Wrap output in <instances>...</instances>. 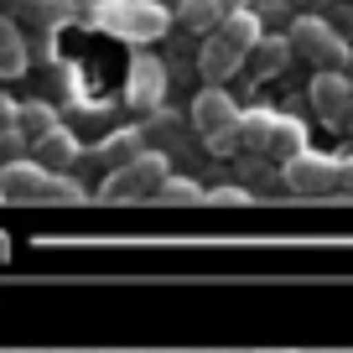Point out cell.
<instances>
[{
    "label": "cell",
    "instance_id": "6da1fadb",
    "mask_svg": "<svg viewBox=\"0 0 353 353\" xmlns=\"http://www.w3.org/2000/svg\"><path fill=\"white\" fill-rule=\"evenodd\" d=\"M78 16H83V26H94L104 37H120L130 47L161 42L172 32V11L161 0H88V6H78Z\"/></svg>",
    "mask_w": 353,
    "mask_h": 353
},
{
    "label": "cell",
    "instance_id": "7a4b0ae2",
    "mask_svg": "<svg viewBox=\"0 0 353 353\" xmlns=\"http://www.w3.org/2000/svg\"><path fill=\"white\" fill-rule=\"evenodd\" d=\"M0 192L6 203H83L88 192L78 188L68 172H47L42 161H0Z\"/></svg>",
    "mask_w": 353,
    "mask_h": 353
},
{
    "label": "cell",
    "instance_id": "3957f363",
    "mask_svg": "<svg viewBox=\"0 0 353 353\" xmlns=\"http://www.w3.org/2000/svg\"><path fill=\"white\" fill-rule=\"evenodd\" d=\"M166 176H172L166 151H141L135 161L114 166V172L104 176L99 198H104V203H145V198H156V188H161Z\"/></svg>",
    "mask_w": 353,
    "mask_h": 353
},
{
    "label": "cell",
    "instance_id": "277c9868",
    "mask_svg": "<svg viewBox=\"0 0 353 353\" xmlns=\"http://www.w3.org/2000/svg\"><path fill=\"white\" fill-rule=\"evenodd\" d=\"M286 42H291V52H296L301 63L332 68V73H343V63H348V42H343L322 16H296V21L286 26Z\"/></svg>",
    "mask_w": 353,
    "mask_h": 353
},
{
    "label": "cell",
    "instance_id": "5b68a950",
    "mask_svg": "<svg viewBox=\"0 0 353 353\" xmlns=\"http://www.w3.org/2000/svg\"><path fill=\"white\" fill-rule=\"evenodd\" d=\"M188 120H192V130H198L203 141L223 156L234 125H239V99H234L223 83H208V88H198V99H192V114H188Z\"/></svg>",
    "mask_w": 353,
    "mask_h": 353
},
{
    "label": "cell",
    "instance_id": "8992f818",
    "mask_svg": "<svg viewBox=\"0 0 353 353\" xmlns=\"http://www.w3.org/2000/svg\"><path fill=\"white\" fill-rule=\"evenodd\" d=\"M307 99H312V110H317V120L327 125V130H348V125H353V78L348 73L317 68Z\"/></svg>",
    "mask_w": 353,
    "mask_h": 353
},
{
    "label": "cell",
    "instance_id": "52a82bcc",
    "mask_svg": "<svg viewBox=\"0 0 353 353\" xmlns=\"http://www.w3.org/2000/svg\"><path fill=\"white\" fill-rule=\"evenodd\" d=\"M338 156H327V151H301V156H291L286 166H281V182H286L291 192H301V198H317V192H338Z\"/></svg>",
    "mask_w": 353,
    "mask_h": 353
},
{
    "label": "cell",
    "instance_id": "ba28073f",
    "mask_svg": "<svg viewBox=\"0 0 353 353\" xmlns=\"http://www.w3.org/2000/svg\"><path fill=\"white\" fill-rule=\"evenodd\" d=\"M161 99H166V68L156 63L151 52H135L130 73H125V104L151 114V110H161Z\"/></svg>",
    "mask_w": 353,
    "mask_h": 353
},
{
    "label": "cell",
    "instance_id": "9c48e42d",
    "mask_svg": "<svg viewBox=\"0 0 353 353\" xmlns=\"http://www.w3.org/2000/svg\"><path fill=\"white\" fill-rule=\"evenodd\" d=\"M291 42L281 32H265L260 42L250 47V52H244V78H250V83H265V78H276V73H286L291 68Z\"/></svg>",
    "mask_w": 353,
    "mask_h": 353
},
{
    "label": "cell",
    "instance_id": "30bf717a",
    "mask_svg": "<svg viewBox=\"0 0 353 353\" xmlns=\"http://www.w3.org/2000/svg\"><path fill=\"white\" fill-rule=\"evenodd\" d=\"M270 130H276V110H244L239 125H234V135H229V145H223V156H234V151L265 156V145H270Z\"/></svg>",
    "mask_w": 353,
    "mask_h": 353
},
{
    "label": "cell",
    "instance_id": "8fae6325",
    "mask_svg": "<svg viewBox=\"0 0 353 353\" xmlns=\"http://www.w3.org/2000/svg\"><path fill=\"white\" fill-rule=\"evenodd\" d=\"M239 68H244V57L234 52V47L223 42L219 32H208V37L198 42V73L208 78V83H223V78H234Z\"/></svg>",
    "mask_w": 353,
    "mask_h": 353
},
{
    "label": "cell",
    "instance_id": "7c38bea8",
    "mask_svg": "<svg viewBox=\"0 0 353 353\" xmlns=\"http://www.w3.org/2000/svg\"><path fill=\"white\" fill-rule=\"evenodd\" d=\"M16 16H21V21H32L37 37H52L57 26L78 21V0H21V6H16Z\"/></svg>",
    "mask_w": 353,
    "mask_h": 353
},
{
    "label": "cell",
    "instance_id": "4fadbf2b",
    "mask_svg": "<svg viewBox=\"0 0 353 353\" xmlns=\"http://www.w3.org/2000/svg\"><path fill=\"white\" fill-rule=\"evenodd\" d=\"M32 68V47H26L21 26L0 11V78H21Z\"/></svg>",
    "mask_w": 353,
    "mask_h": 353
},
{
    "label": "cell",
    "instance_id": "5bb4252c",
    "mask_svg": "<svg viewBox=\"0 0 353 353\" xmlns=\"http://www.w3.org/2000/svg\"><path fill=\"white\" fill-rule=\"evenodd\" d=\"M219 37L244 57V52H250V47L265 37V21H260V11H254V6H250V11H229V16L219 21Z\"/></svg>",
    "mask_w": 353,
    "mask_h": 353
},
{
    "label": "cell",
    "instance_id": "9a60e30c",
    "mask_svg": "<svg viewBox=\"0 0 353 353\" xmlns=\"http://www.w3.org/2000/svg\"><path fill=\"white\" fill-rule=\"evenodd\" d=\"M307 151V125L301 120H291V114H276V130H270V145H265V156L276 166H286L291 156H301Z\"/></svg>",
    "mask_w": 353,
    "mask_h": 353
},
{
    "label": "cell",
    "instance_id": "2e32d148",
    "mask_svg": "<svg viewBox=\"0 0 353 353\" xmlns=\"http://www.w3.org/2000/svg\"><path fill=\"white\" fill-rule=\"evenodd\" d=\"M57 130V110L47 99H26L21 110H16V135H21L26 145H37V141H47V135Z\"/></svg>",
    "mask_w": 353,
    "mask_h": 353
},
{
    "label": "cell",
    "instance_id": "e0dca14e",
    "mask_svg": "<svg viewBox=\"0 0 353 353\" xmlns=\"http://www.w3.org/2000/svg\"><path fill=\"white\" fill-rule=\"evenodd\" d=\"M223 16H229V11H223V0H176V16H172V21H182L188 32L208 37V32H219Z\"/></svg>",
    "mask_w": 353,
    "mask_h": 353
},
{
    "label": "cell",
    "instance_id": "ac0fdd59",
    "mask_svg": "<svg viewBox=\"0 0 353 353\" xmlns=\"http://www.w3.org/2000/svg\"><path fill=\"white\" fill-rule=\"evenodd\" d=\"M78 156H83V145H78L73 130H63V125H57L47 141H37V161H42L47 172H63V166H73Z\"/></svg>",
    "mask_w": 353,
    "mask_h": 353
},
{
    "label": "cell",
    "instance_id": "d6986e66",
    "mask_svg": "<svg viewBox=\"0 0 353 353\" xmlns=\"http://www.w3.org/2000/svg\"><path fill=\"white\" fill-rule=\"evenodd\" d=\"M145 151V135L141 130H114V135H104L99 141V161H114V166H125V161H135V156Z\"/></svg>",
    "mask_w": 353,
    "mask_h": 353
},
{
    "label": "cell",
    "instance_id": "ffe728a7",
    "mask_svg": "<svg viewBox=\"0 0 353 353\" xmlns=\"http://www.w3.org/2000/svg\"><path fill=\"white\" fill-rule=\"evenodd\" d=\"M156 203H166V208H198L203 203V188L192 182V176H166L161 188H156Z\"/></svg>",
    "mask_w": 353,
    "mask_h": 353
},
{
    "label": "cell",
    "instance_id": "44dd1931",
    "mask_svg": "<svg viewBox=\"0 0 353 353\" xmlns=\"http://www.w3.org/2000/svg\"><path fill=\"white\" fill-rule=\"evenodd\" d=\"M203 203H208V208H244V203H250V188H244V182H229V188H203Z\"/></svg>",
    "mask_w": 353,
    "mask_h": 353
},
{
    "label": "cell",
    "instance_id": "7402d4cb",
    "mask_svg": "<svg viewBox=\"0 0 353 353\" xmlns=\"http://www.w3.org/2000/svg\"><path fill=\"white\" fill-rule=\"evenodd\" d=\"M16 110H21V104H16L11 94H0V135H6V130H16Z\"/></svg>",
    "mask_w": 353,
    "mask_h": 353
},
{
    "label": "cell",
    "instance_id": "603a6c76",
    "mask_svg": "<svg viewBox=\"0 0 353 353\" xmlns=\"http://www.w3.org/2000/svg\"><path fill=\"white\" fill-rule=\"evenodd\" d=\"M338 192H343V198H353V156L338 166Z\"/></svg>",
    "mask_w": 353,
    "mask_h": 353
},
{
    "label": "cell",
    "instance_id": "cb8c5ba5",
    "mask_svg": "<svg viewBox=\"0 0 353 353\" xmlns=\"http://www.w3.org/2000/svg\"><path fill=\"white\" fill-rule=\"evenodd\" d=\"M291 6H296V16H322V6H327V0H291Z\"/></svg>",
    "mask_w": 353,
    "mask_h": 353
},
{
    "label": "cell",
    "instance_id": "d4e9b609",
    "mask_svg": "<svg viewBox=\"0 0 353 353\" xmlns=\"http://www.w3.org/2000/svg\"><path fill=\"white\" fill-rule=\"evenodd\" d=\"M223 11H250V0H223Z\"/></svg>",
    "mask_w": 353,
    "mask_h": 353
},
{
    "label": "cell",
    "instance_id": "484cf974",
    "mask_svg": "<svg viewBox=\"0 0 353 353\" xmlns=\"http://www.w3.org/2000/svg\"><path fill=\"white\" fill-rule=\"evenodd\" d=\"M0 203H6V192H0Z\"/></svg>",
    "mask_w": 353,
    "mask_h": 353
},
{
    "label": "cell",
    "instance_id": "4316f807",
    "mask_svg": "<svg viewBox=\"0 0 353 353\" xmlns=\"http://www.w3.org/2000/svg\"><path fill=\"white\" fill-rule=\"evenodd\" d=\"M348 135H353V125H348Z\"/></svg>",
    "mask_w": 353,
    "mask_h": 353
},
{
    "label": "cell",
    "instance_id": "83f0119b",
    "mask_svg": "<svg viewBox=\"0 0 353 353\" xmlns=\"http://www.w3.org/2000/svg\"><path fill=\"white\" fill-rule=\"evenodd\" d=\"M276 353H286V348H276Z\"/></svg>",
    "mask_w": 353,
    "mask_h": 353
},
{
    "label": "cell",
    "instance_id": "f1b7e54d",
    "mask_svg": "<svg viewBox=\"0 0 353 353\" xmlns=\"http://www.w3.org/2000/svg\"><path fill=\"white\" fill-rule=\"evenodd\" d=\"M172 6H176V0H172Z\"/></svg>",
    "mask_w": 353,
    "mask_h": 353
}]
</instances>
